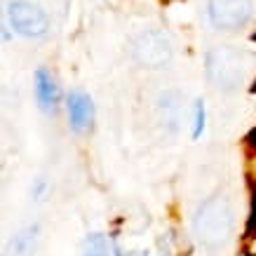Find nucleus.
<instances>
[{
    "label": "nucleus",
    "instance_id": "f257e3e1",
    "mask_svg": "<svg viewBox=\"0 0 256 256\" xmlns=\"http://www.w3.org/2000/svg\"><path fill=\"white\" fill-rule=\"evenodd\" d=\"M204 70H207V80L214 87L235 90L247 78L249 54L238 47H216L207 54Z\"/></svg>",
    "mask_w": 256,
    "mask_h": 256
},
{
    "label": "nucleus",
    "instance_id": "f03ea898",
    "mask_svg": "<svg viewBox=\"0 0 256 256\" xmlns=\"http://www.w3.org/2000/svg\"><path fill=\"white\" fill-rule=\"evenodd\" d=\"M193 228L202 244L218 247L221 242L228 240V235L233 230V210H230V204L221 200V198L207 200L195 214Z\"/></svg>",
    "mask_w": 256,
    "mask_h": 256
},
{
    "label": "nucleus",
    "instance_id": "7ed1b4c3",
    "mask_svg": "<svg viewBox=\"0 0 256 256\" xmlns=\"http://www.w3.org/2000/svg\"><path fill=\"white\" fill-rule=\"evenodd\" d=\"M174 47L164 31L146 28L132 38V56L146 68H164L172 62Z\"/></svg>",
    "mask_w": 256,
    "mask_h": 256
},
{
    "label": "nucleus",
    "instance_id": "20e7f679",
    "mask_svg": "<svg viewBox=\"0 0 256 256\" xmlns=\"http://www.w3.org/2000/svg\"><path fill=\"white\" fill-rule=\"evenodd\" d=\"M5 14H8L10 28L22 38H42L47 28H50L47 12L38 2H31V0H12V2H8Z\"/></svg>",
    "mask_w": 256,
    "mask_h": 256
},
{
    "label": "nucleus",
    "instance_id": "39448f33",
    "mask_svg": "<svg viewBox=\"0 0 256 256\" xmlns=\"http://www.w3.org/2000/svg\"><path fill=\"white\" fill-rule=\"evenodd\" d=\"M210 22L216 28L233 31L240 28L254 14V0H210L207 2Z\"/></svg>",
    "mask_w": 256,
    "mask_h": 256
},
{
    "label": "nucleus",
    "instance_id": "423d86ee",
    "mask_svg": "<svg viewBox=\"0 0 256 256\" xmlns=\"http://www.w3.org/2000/svg\"><path fill=\"white\" fill-rule=\"evenodd\" d=\"M66 110H68V124L76 134L85 132L94 118V101L82 90H70L66 96Z\"/></svg>",
    "mask_w": 256,
    "mask_h": 256
},
{
    "label": "nucleus",
    "instance_id": "0eeeda50",
    "mask_svg": "<svg viewBox=\"0 0 256 256\" xmlns=\"http://www.w3.org/2000/svg\"><path fill=\"white\" fill-rule=\"evenodd\" d=\"M33 92H36V101L42 113H54L56 104H59V85H56L54 76L42 66L33 73Z\"/></svg>",
    "mask_w": 256,
    "mask_h": 256
},
{
    "label": "nucleus",
    "instance_id": "6e6552de",
    "mask_svg": "<svg viewBox=\"0 0 256 256\" xmlns=\"http://www.w3.org/2000/svg\"><path fill=\"white\" fill-rule=\"evenodd\" d=\"M36 238H38V226H28V228L19 230L12 240V252L16 256H28L36 247Z\"/></svg>",
    "mask_w": 256,
    "mask_h": 256
},
{
    "label": "nucleus",
    "instance_id": "1a4fd4ad",
    "mask_svg": "<svg viewBox=\"0 0 256 256\" xmlns=\"http://www.w3.org/2000/svg\"><path fill=\"white\" fill-rule=\"evenodd\" d=\"M82 256H113V247L106 235L92 233L82 242Z\"/></svg>",
    "mask_w": 256,
    "mask_h": 256
},
{
    "label": "nucleus",
    "instance_id": "9d476101",
    "mask_svg": "<svg viewBox=\"0 0 256 256\" xmlns=\"http://www.w3.org/2000/svg\"><path fill=\"white\" fill-rule=\"evenodd\" d=\"M204 132V101H195V113H193V139H200V134Z\"/></svg>",
    "mask_w": 256,
    "mask_h": 256
}]
</instances>
